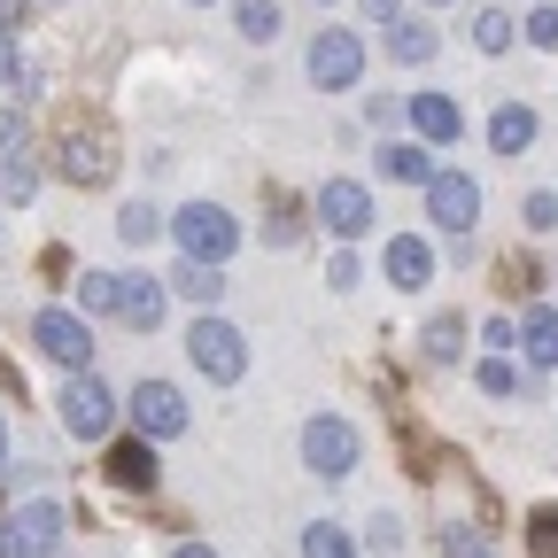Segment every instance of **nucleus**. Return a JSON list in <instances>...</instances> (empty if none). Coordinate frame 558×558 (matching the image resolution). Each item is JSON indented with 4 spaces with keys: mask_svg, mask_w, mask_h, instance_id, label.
<instances>
[{
    "mask_svg": "<svg viewBox=\"0 0 558 558\" xmlns=\"http://www.w3.org/2000/svg\"><path fill=\"white\" fill-rule=\"evenodd\" d=\"M171 241H179V256H202V264H226V256L241 248V226L226 218L218 202H186L179 218H171Z\"/></svg>",
    "mask_w": 558,
    "mask_h": 558,
    "instance_id": "obj_1",
    "label": "nucleus"
},
{
    "mask_svg": "<svg viewBox=\"0 0 558 558\" xmlns=\"http://www.w3.org/2000/svg\"><path fill=\"white\" fill-rule=\"evenodd\" d=\"M54 163H62V179L70 186H101L109 171H117V140H109V124H70L62 132V148H54Z\"/></svg>",
    "mask_w": 558,
    "mask_h": 558,
    "instance_id": "obj_2",
    "label": "nucleus"
},
{
    "mask_svg": "<svg viewBox=\"0 0 558 558\" xmlns=\"http://www.w3.org/2000/svg\"><path fill=\"white\" fill-rule=\"evenodd\" d=\"M186 357L218 380V388H233L241 373H248V341L226 326V318H194V333H186Z\"/></svg>",
    "mask_w": 558,
    "mask_h": 558,
    "instance_id": "obj_3",
    "label": "nucleus"
},
{
    "mask_svg": "<svg viewBox=\"0 0 558 558\" xmlns=\"http://www.w3.org/2000/svg\"><path fill=\"white\" fill-rule=\"evenodd\" d=\"M303 465H311L318 481H341L349 465H357V427L333 418V411H318L311 427H303Z\"/></svg>",
    "mask_w": 558,
    "mask_h": 558,
    "instance_id": "obj_4",
    "label": "nucleus"
},
{
    "mask_svg": "<svg viewBox=\"0 0 558 558\" xmlns=\"http://www.w3.org/2000/svg\"><path fill=\"white\" fill-rule=\"evenodd\" d=\"M303 62H311V86L341 94V86H357V78H365V39H357V32H318Z\"/></svg>",
    "mask_w": 558,
    "mask_h": 558,
    "instance_id": "obj_5",
    "label": "nucleus"
},
{
    "mask_svg": "<svg viewBox=\"0 0 558 558\" xmlns=\"http://www.w3.org/2000/svg\"><path fill=\"white\" fill-rule=\"evenodd\" d=\"M132 427L148 435V442H179L186 435V396L171 380H140L132 388Z\"/></svg>",
    "mask_w": 558,
    "mask_h": 558,
    "instance_id": "obj_6",
    "label": "nucleus"
},
{
    "mask_svg": "<svg viewBox=\"0 0 558 558\" xmlns=\"http://www.w3.org/2000/svg\"><path fill=\"white\" fill-rule=\"evenodd\" d=\"M54 535H62V512H54L47 497L16 505V512H0V558H39Z\"/></svg>",
    "mask_w": 558,
    "mask_h": 558,
    "instance_id": "obj_7",
    "label": "nucleus"
},
{
    "mask_svg": "<svg viewBox=\"0 0 558 558\" xmlns=\"http://www.w3.org/2000/svg\"><path fill=\"white\" fill-rule=\"evenodd\" d=\"M318 226L341 233V241L373 233V194H365V179H326V186H318Z\"/></svg>",
    "mask_w": 558,
    "mask_h": 558,
    "instance_id": "obj_8",
    "label": "nucleus"
},
{
    "mask_svg": "<svg viewBox=\"0 0 558 558\" xmlns=\"http://www.w3.org/2000/svg\"><path fill=\"white\" fill-rule=\"evenodd\" d=\"M62 427L86 435V442H101V435L117 427V396H109L101 380H86V373H70V388H62Z\"/></svg>",
    "mask_w": 558,
    "mask_h": 558,
    "instance_id": "obj_9",
    "label": "nucleus"
},
{
    "mask_svg": "<svg viewBox=\"0 0 558 558\" xmlns=\"http://www.w3.org/2000/svg\"><path fill=\"white\" fill-rule=\"evenodd\" d=\"M32 341L47 349L54 365H70V373H86V357H94V326L78 311H39L32 318Z\"/></svg>",
    "mask_w": 558,
    "mask_h": 558,
    "instance_id": "obj_10",
    "label": "nucleus"
},
{
    "mask_svg": "<svg viewBox=\"0 0 558 558\" xmlns=\"http://www.w3.org/2000/svg\"><path fill=\"white\" fill-rule=\"evenodd\" d=\"M427 226H442V233H473V226H481V186H473L465 171H435V186H427Z\"/></svg>",
    "mask_w": 558,
    "mask_h": 558,
    "instance_id": "obj_11",
    "label": "nucleus"
},
{
    "mask_svg": "<svg viewBox=\"0 0 558 558\" xmlns=\"http://www.w3.org/2000/svg\"><path fill=\"white\" fill-rule=\"evenodd\" d=\"M380 179H396V186H435V148H427V140H388V148H380Z\"/></svg>",
    "mask_w": 558,
    "mask_h": 558,
    "instance_id": "obj_12",
    "label": "nucleus"
},
{
    "mask_svg": "<svg viewBox=\"0 0 558 558\" xmlns=\"http://www.w3.org/2000/svg\"><path fill=\"white\" fill-rule=\"evenodd\" d=\"M380 271L396 279V288H427V279H435V248L418 241V233H396L388 256H380Z\"/></svg>",
    "mask_w": 558,
    "mask_h": 558,
    "instance_id": "obj_13",
    "label": "nucleus"
},
{
    "mask_svg": "<svg viewBox=\"0 0 558 558\" xmlns=\"http://www.w3.org/2000/svg\"><path fill=\"white\" fill-rule=\"evenodd\" d=\"M411 132L427 140V148H450V140L465 132V117H458L450 94H418V101H411Z\"/></svg>",
    "mask_w": 558,
    "mask_h": 558,
    "instance_id": "obj_14",
    "label": "nucleus"
},
{
    "mask_svg": "<svg viewBox=\"0 0 558 558\" xmlns=\"http://www.w3.org/2000/svg\"><path fill=\"white\" fill-rule=\"evenodd\" d=\"M163 303H171V279H124V311L117 318L132 333H156L163 326Z\"/></svg>",
    "mask_w": 558,
    "mask_h": 558,
    "instance_id": "obj_15",
    "label": "nucleus"
},
{
    "mask_svg": "<svg viewBox=\"0 0 558 558\" xmlns=\"http://www.w3.org/2000/svg\"><path fill=\"white\" fill-rule=\"evenodd\" d=\"M488 148H497V156H527V148H535V109L505 101L497 117H488Z\"/></svg>",
    "mask_w": 558,
    "mask_h": 558,
    "instance_id": "obj_16",
    "label": "nucleus"
},
{
    "mask_svg": "<svg viewBox=\"0 0 558 558\" xmlns=\"http://www.w3.org/2000/svg\"><path fill=\"white\" fill-rule=\"evenodd\" d=\"M109 481H117V488H148V481H156V442H148V435L117 442V450H109Z\"/></svg>",
    "mask_w": 558,
    "mask_h": 558,
    "instance_id": "obj_17",
    "label": "nucleus"
},
{
    "mask_svg": "<svg viewBox=\"0 0 558 558\" xmlns=\"http://www.w3.org/2000/svg\"><path fill=\"white\" fill-rule=\"evenodd\" d=\"M171 295H186V303H218V295H226V264L179 256V271H171Z\"/></svg>",
    "mask_w": 558,
    "mask_h": 558,
    "instance_id": "obj_18",
    "label": "nucleus"
},
{
    "mask_svg": "<svg viewBox=\"0 0 558 558\" xmlns=\"http://www.w3.org/2000/svg\"><path fill=\"white\" fill-rule=\"evenodd\" d=\"M520 349H527V365H558V311H550V303H527Z\"/></svg>",
    "mask_w": 558,
    "mask_h": 558,
    "instance_id": "obj_19",
    "label": "nucleus"
},
{
    "mask_svg": "<svg viewBox=\"0 0 558 558\" xmlns=\"http://www.w3.org/2000/svg\"><path fill=\"white\" fill-rule=\"evenodd\" d=\"M435 47H442L435 24H418V16H396V24H388V54H396V62H435Z\"/></svg>",
    "mask_w": 558,
    "mask_h": 558,
    "instance_id": "obj_20",
    "label": "nucleus"
},
{
    "mask_svg": "<svg viewBox=\"0 0 558 558\" xmlns=\"http://www.w3.org/2000/svg\"><path fill=\"white\" fill-rule=\"evenodd\" d=\"M78 303H86L94 318H117V311H124V279H117V271H86V279H78Z\"/></svg>",
    "mask_w": 558,
    "mask_h": 558,
    "instance_id": "obj_21",
    "label": "nucleus"
},
{
    "mask_svg": "<svg viewBox=\"0 0 558 558\" xmlns=\"http://www.w3.org/2000/svg\"><path fill=\"white\" fill-rule=\"evenodd\" d=\"M32 194H39V163L24 148H9L0 156V202H32Z\"/></svg>",
    "mask_w": 558,
    "mask_h": 558,
    "instance_id": "obj_22",
    "label": "nucleus"
},
{
    "mask_svg": "<svg viewBox=\"0 0 558 558\" xmlns=\"http://www.w3.org/2000/svg\"><path fill=\"white\" fill-rule=\"evenodd\" d=\"M512 39H520V24H512L505 9H481V16H473V47H481V54H505Z\"/></svg>",
    "mask_w": 558,
    "mask_h": 558,
    "instance_id": "obj_23",
    "label": "nucleus"
},
{
    "mask_svg": "<svg viewBox=\"0 0 558 558\" xmlns=\"http://www.w3.org/2000/svg\"><path fill=\"white\" fill-rule=\"evenodd\" d=\"M427 357H435V365H458V357H465V318H435V326H427Z\"/></svg>",
    "mask_w": 558,
    "mask_h": 558,
    "instance_id": "obj_24",
    "label": "nucleus"
},
{
    "mask_svg": "<svg viewBox=\"0 0 558 558\" xmlns=\"http://www.w3.org/2000/svg\"><path fill=\"white\" fill-rule=\"evenodd\" d=\"M233 24H241V39H279V0H241Z\"/></svg>",
    "mask_w": 558,
    "mask_h": 558,
    "instance_id": "obj_25",
    "label": "nucleus"
},
{
    "mask_svg": "<svg viewBox=\"0 0 558 558\" xmlns=\"http://www.w3.org/2000/svg\"><path fill=\"white\" fill-rule=\"evenodd\" d=\"M303 558H357V543H349L333 520H318V527H303Z\"/></svg>",
    "mask_w": 558,
    "mask_h": 558,
    "instance_id": "obj_26",
    "label": "nucleus"
},
{
    "mask_svg": "<svg viewBox=\"0 0 558 558\" xmlns=\"http://www.w3.org/2000/svg\"><path fill=\"white\" fill-rule=\"evenodd\" d=\"M264 241H271V248H295V241H303V218H295V202H288V194L271 202V226H264Z\"/></svg>",
    "mask_w": 558,
    "mask_h": 558,
    "instance_id": "obj_27",
    "label": "nucleus"
},
{
    "mask_svg": "<svg viewBox=\"0 0 558 558\" xmlns=\"http://www.w3.org/2000/svg\"><path fill=\"white\" fill-rule=\"evenodd\" d=\"M473 380H481V396H512V388H520V373H512L505 349H497V357H481V373H473Z\"/></svg>",
    "mask_w": 558,
    "mask_h": 558,
    "instance_id": "obj_28",
    "label": "nucleus"
},
{
    "mask_svg": "<svg viewBox=\"0 0 558 558\" xmlns=\"http://www.w3.org/2000/svg\"><path fill=\"white\" fill-rule=\"evenodd\" d=\"M156 226H163V218H156L148 202H124V218H117V233H124L132 248H140V241H156Z\"/></svg>",
    "mask_w": 558,
    "mask_h": 558,
    "instance_id": "obj_29",
    "label": "nucleus"
},
{
    "mask_svg": "<svg viewBox=\"0 0 558 558\" xmlns=\"http://www.w3.org/2000/svg\"><path fill=\"white\" fill-rule=\"evenodd\" d=\"M527 543H535L543 558H558V505H535V512H527Z\"/></svg>",
    "mask_w": 558,
    "mask_h": 558,
    "instance_id": "obj_30",
    "label": "nucleus"
},
{
    "mask_svg": "<svg viewBox=\"0 0 558 558\" xmlns=\"http://www.w3.org/2000/svg\"><path fill=\"white\" fill-rule=\"evenodd\" d=\"M520 226H527V233L558 226V194H527V202H520Z\"/></svg>",
    "mask_w": 558,
    "mask_h": 558,
    "instance_id": "obj_31",
    "label": "nucleus"
},
{
    "mask_svg": "<svg viewBox=\"0 0 558 558\" xmlns=\"http://www.w3.org/2000/svg\"><path fill=\"white\" fill-rule=\"evenodd\" d=\"M527 47H558V9H527Z\"/></svg>",
    "mask_w": 558,
    "mask_h": 558,
    "instance_id": "obj_32",
    "label": "nucleus"
},
{
    "mask_svg": "<svg viewBox=\"0 0 558 558\" xmlns=\"http://www.w3.org/2000/svg\"><path fill=\"white\" fill-rule=\"evenodd\" d=\"M326 288H341V295L357 288V256H349V248H333V264H326Z\"/></svg>",
    "mask_w": 558,
    "mask_h": 558,
    "instance_id": "obj_33",
    "label": "nucleus"
},
{
    "mask_svg": "<svg viewBox=\"0 0 558 558\" xmlns=\"http://www.w3.org/2000/svg\"><path fill=\"white\" fill-rule=\"evenodd\" d=\"M442 550H450V558H488V543H481L473 527H450V535H442Z\"/></svg>",
    "mask_w": 558,
    "mask_h": 558,
    "instance_id": "obj_34",
    "label": "nucleus"
},
{
    "mask_svg": "<svg viewBox=\"0 0 558 558\" xmlns=\"http://www.w3.org/2000/svg\"><path fill=\"white\" fill-rule=\"evenodd\" d=\"M481 341H488V349H512V341H520V326H505V318H488V326H481Z\"/></svg>",
    "mask_w": 558,
    "mask_h": 558,
    "instance_id": "obj_35",
    "label": "nucleus"
},
{
    "mask_svg": "<svg viewBox=\"0 0 558 558\" xmlns=\"http://www.w3.org/2000/svg\"><path fill=\"white\" fill-rule=\"evenodd\" d=\"M24 140V109H0V148H16Z\"/></svg>",
    "mask_w": 558,
    "mask_h": 558,
    "instance_id": "obj_36",
    "label": "nucleus"
},
{
    "mask_svg": "<svg viewBox=\"0 0 558 558\" xmlns=\"http://www.w3.org/2000/svg\"><path fill=\"white\" fill-rule=\"evenodd\" d=\"M24 16H32V0H0V32H16Z\"/></svg>",
    "mask_w": 558,
    "mask_h": 558,
    "instance_id": "obj_37",
    "label": "nucleus"
},
{
    "mask_svg": "<svg viewBox=\"0 0 558 558\" xmlns=\"http://www.w3.org/2000/svg\"><path fill=\"white\" fill-rule=\"evenodd\" d=\"M16 62H24V54L9 47V32H0V78H16Z\"/></svg>",
    "mask_w": 558,
    "mask_h": 558,
    "instance_id": "obj_38",
    "label": "nucleus"
},
{
    "mask_svg": "<svg viewBox=\"0 0 558 558\" xmlns=\"http://www.w3.org/2000/svg\"><path fill=\"white\" fill-rule=\"evenodd\" d=\"M365 16L373 24H396V0H365Z\"/></svg>",
    "mask_w": 558,
    "mask_h": 558,
    "instance_id": "obj_39",
    "label": "nucleus"
},
{
    "mask_svg": "<svg viewBox=\"0 0 558 558\" xmlns=\"http://www.w3.org/2000/svg\"><path fill=\"white\" fill-rule=\"evenodd\" d=\"M179 558H218V550H209V543H179Z\"/></svg>",
    "mask_w": 558,
    "mask_h": 558,
    "instance_id": "obj_40",
    "label": "nucleus"
},
{
    "mask_svg": "<svg viewBox=\"0 0 558 558\" xmlns=\"http://www.w3.org/2000/svg\"><path fill=\"white\" fill-rule=\"evenodd\" d=\"M0 465H9V427H0Z\"/></svg>",
    "mask_w": 558,
    "mask_h": 558,
    "instance_id": "obj_41",
    "label": "nucleus"
}]
</instances>
